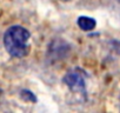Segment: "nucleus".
Here are the masks:
<instances>
[{"instance_id": "nucleus-2", "label": "nucleus", "mask_w": 120, "mask_h": 113, "mask_svg": "<svg viewBox=\"0 0 120 113\" xmlns=\"http://www.w3.org/2000/svg\"><path fill=\"white\" fill-rule=\"evenodd\" d=\"M66 86L75 93H86V73L80 68H73L64 77Z\"/></svg>"}, {"instance_id": "nucleus-1", "label": "nucleus", "mask_w": 120, "mask_h": 113, "mask_svg": "<svg viewBox=\"0 0 120 113\" xmlns=\"http://www.w3.org/2000/svg\"><path fill=\"white\" fill-rule=\"evenodd\" d=\"M30 32L22 26H12L4 34V45L10 55L14 58H24L28 54Z\"/></svg>"}, {"instance_id": "nucleus-4", "label": "nucleus", "mask_w": 120, "mask_h": 113, "mask_svg": "<svg viewBox=\"0 0 120 113\" xmlns=\"http://www.w3.org/2000/svg\"><path fill=\"white\" fill-rule=\"evenodd\" d=\"M63 1H68V0H63Z\"/></svg>"}, {"instance_id": "nucleus-3", "label": "nucleus", "mask_w": 120, "mask_h": 113, "mask_svg": "<svg viewBox=\"0 0 120 113\" xmlns=\"http://www.w3.org/2000/svg\"><path fill=\"white\" fill-rule=\"evenodd\" d=\"M78 26L84 30V31H92L97 26V21L93 19V18H90V17H79L78 19Z\"/></svg>"}]
</instances>
